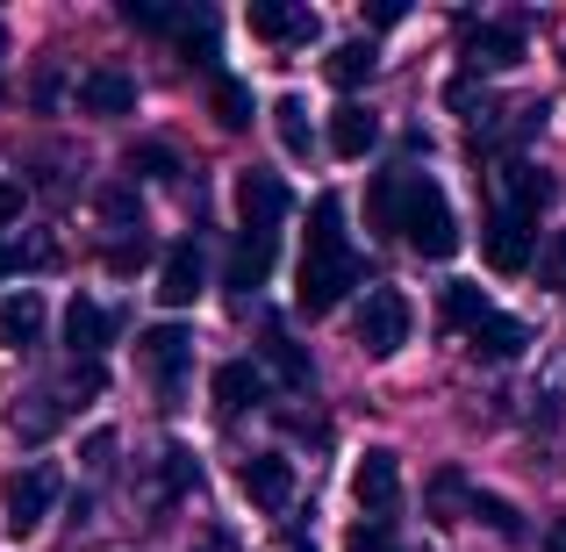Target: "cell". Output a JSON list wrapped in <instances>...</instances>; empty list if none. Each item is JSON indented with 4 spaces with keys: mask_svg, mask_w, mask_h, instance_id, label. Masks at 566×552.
Returning <instances> with one entry per match:
<instances>
[{
    "mask_svg": "<svg viewBox=\"0 0 566 552\" xmlns=\"http://www.w3.org/2000/svg\"><path fill=\"white\" fill-rule=\"evenodd\" d=\"M359 288V251L345 237V201L337 194H316L308 201V251L294 265V309L302 316H331L345 294Z\"/></svg>",
    "mask_w": 566,
    "mask_h": 552,
    "instance_id": "6da1fadb",
    "label": "cell"
},
{
    "mask_svg": "<svg viewBox=\"0 0 566 552\" xmlns=\"http://www.w3.org/2000/svg\"><path fill=\"white\" fill-rule=\"evenodd\" d=\"M395 237H409L416 259H452L459 251V216L444 201V187L430 173H401V216H395Z\"/></svg>",
    "mask_w": 566,
    "mask_h": 552,
    "instance_id": "7a4b0ae2",
    "label": "cell"
},
{
    "mask_svg": "<svg viewBox=\"0 0 566 552\" xmlns=\"http://www.w3.org/2000/svg\"><path fill=\"white\" fill-rule=\"evenodd\" d=\"M129 22L172 37L187 65H216V58H222V22L208 8H144V0H129Z\"/></svg>",
    "mask_w": 566,
    "mask_h": 552,
    "instance_id": "3957f363",
    "label": "cell"
},
{
    "mask_svg": "<svg viewBox=\"0 0 566 552\" xmlns=\"http://www.w3.org/2000/svg\"><path fill=\"white\" fill-rule=\"evenodd\" d=\"M359 345H366V360H395L401 345H409V331H416V309H409V294L401 288H374L359 302Z\"/></svg>",
    "mask_w": 566,
    "mask_h": 552,
    "instance_id": "277c9868",
    "label": "cell"
},
{
    "mask_svg": "<svg viewBox=\"0 0 566 552\" xmlns=\"http://www.w3.org/2000/svg\"><path fill=\"white\" fill-rule=\"evenodd\" d=\"M481 259L495 265V273H531L538 265V230H531V216H516V208H488L481 222Z\"/></svg>",
    "mask_w": 566,
    "mask_h": 552,
    "instance_id": "5b68a950",
    "label": "cell"
},
{
    "mask_svg": "<svg viewBox=\"0 0 566 552\" xmlns=\"http://www.w3.org/2000/svg\"><path fill=\"white\" fill-rule=\"evenodd\" d=\"M237 216H244L251 237H280V222L294 216V187L280 180V173H265V166L237 173Z\"/></svg>",
    "mask_w": 566,
    "mask_h": 552,
    "instance_id": "8992f818",
    "label": "cell"
},
{
    "mask_svg": "<svg viewBox=\"0 0 566 552\" xmlns=\"http://www.w3.org/2000/svg\"><path fill=\"white\" fill-rule=\"evenodd\" d=\"M51 510H57V473L51 467L8 473V531H14V539H36Z\"/></svg>",
    "mask_w": 566,
    "mask_h": 552,
    "instance_id": "52a82bcc",
    "label": "cell"
},
{
    "mask_svg": "<svg viewBox=\"0 0 566 552\" xmlns=\"http://www.w3.org/2000/svg\"><path fill=\"white\" fill-rule=\"evenodd\" d=\"M352 496H359V510H374V517L401 510V459L387 452V445H366V452H359V467H352Z\"/></svg>",
    "mask_w": 566,
    "mask_h": 552,
    "instance_id": "ba28073f",
    "label": "cell"
},
{
    "mask_svg": "<svg viewBox=\"0 0 566 552\" xmlns=\"http://www.w3.org/2000/svg\"><path fill=\"white\" fill-rule=\"evenodd\" d=\"M137 360H144V373H151L158 387H180L187 381V366H193V337H187V323H151V331L137 337Z\"/></svg>",
    "mask_w": 566,
    "mask_h": 552,
    "instance_id": "9c48e42d",
    "label": "cell"
},
{
    "mask_svg": "<svg viewBox=\"0 0 566 552\" xmlns=\"http://www.w3.org/2000/svg\"><path fill=\"white\" fill-rule=\"evenodd\" d=\"M251 37L259 43H280V51H302V43L323 37V22L294 0H251Z\"/></svg>",
    "mask_w": 566,
    "mask_h": 552,
    "instance_id": "30bf717a",
    "label": "cell"
},
{
    "mask_svg": "<svg viewBox=\"0 0 566 552\" xmlns=\"http://www.w3.org/2000/svg\"><path fill=\"white\" fill-rule=\"evenodd\" d=\"M201 288H208V259H201V244H172L166 259H158V302L166 309H187V302H201Z\"/></svg>",
    "mask_w": 566,
    "mask_h": 552,
    "instance_id": "8fae6325",
    "label": "cell"
},
{
    "mask_svg": "<svg viewBox=\"0 0 566 552\" xmlns=\"http://www.w3.org/2000/svg\"><path fill=\"white\" fill-rule=\"evenodd\" d=\"M208 395H216V416H251L265 402V373L251 360H222L216 381H208Z\"/></svg>",
    "mask_w": 566,
    "mask_h": 552,
    "instance_id": "7c38bea8",
    "label": "cell"
},
{
    "mask_svg": "<svg viewBox=\"0 0 566 552\" xmlns=\"http://www.w3.org/2000/svg\"><path fill=\"white\" fill-rule=\"evenodd\" d=\"M36 337H43V294L36 288L0 294V352H29Z\"/></svg>",
    "mask_w": 566,
    "mask_h": 552,
    "instance_id": "4fadbf2b",
    "label": "cell"
},
{
    "mask_svg": "<svg viewBox=\"0 0 566 552\" xmlns=\"http://www.w3.org/2000/svg\"><path fill=\"white\" fill-rule=\"evenodd\" d=\"M237 481H244V496L259 502V510H287V502H294V467L280 452L244 459V473H237Z\"/></svg>",
    "mask_w": 566,
    "mask_h": 552,
    "instance_id": "5bb4252c",
    "label": "cell"
},
{
    "mask_svg": "<svg viewBox=\"0 0 566 552\" xmlns=\"http://www.w3.org/2000/svg\"><path fill=\"white\" fill-rule=\"evenodd\" d=\"M108 337H115V309H101V302H86V294H72V302H65V345L80 352V360H94Z\"/></svg>",
    "mask_w": 566,
    "mask_h": 552,
    "instance_id": "9a60e30c",
    "label": "cell"
},
{
    "mask_svg": "<svg viewBox=\"0 0 566 552\" xmlns=\"http://www.w3.org/2000/svg\"><path fill=\"white\" fill-rule=\"evenodd\" d=\"M524 345H531V323L524 316H495V309H488V323L473 331V360H488V366L524 360Z\"/></svg>",
    "mask_w": 566,
    "mask_h": 552,
    "instance_id": "2e32d148",
    "label": "cell"
},
{
    "mask_svg": "<svg viewBox=\"0 0 566 552\" xmlns=\"http://www.w3.org/2000/svg\"><path fill=\"white\" fill-rule=\"evenodd\" d=\"M467 58H473L481 72L516 65V58H524V29H510V22H473V29H467Z\"/></svg>",
    "mask_w": 566,
    "mask_h": 552,
    "instance_id": "e0dca14e",
    "label": "cell"
},
{
    "mask_svg": "<svg viewBox=\"0 0 566 552\" xmlns=\"http://www.w3.org/2000/svg\"><path fill=\"white\" fill-rule=\"evenodd\" d=\"M137 108V80H129V72H86L80 80V115H129Z\"/></svg>",
    "mask_w": 566,
    "mask_h": 552,
    "instance_id": "ac0fdd59",
    "label": "cell"
},
{
    "mask_svg": "<svg viewBox=\"0 0 566 552\" xmlns=\"http://www.w3.org/2000/svg\"><path fill=\"white\" fill-rule=\"evenodd\" d=\"M273 237H237V251H230V265H222V280H230V294H251V288H265V273H273Z\"/></svg>",
    "mask_w": 566,
    "mask_h": 552,
    "instance_id": "d6986e66",
    "label": "cell"
},
{
    "mask_svg": "<svg viewBox=\"0 0 566 552\" xmlns=\"http://www.w3.org/2000/svg\"><path fill=\"white\" fill-rule=\"evenodd\" d=\"M380 144V115L374 108H337L331 115V152L337 158H366Z\"/></svg>",
    "mask_w": 566,
    "mask_h": 552,
    "instance_id": "ffe728a7",
    "label": "cell"
},
{
    "mask_svg": "<svg viewBox=\"0 0 566 552\" xmlns=\"http://www.w3.org/2000/svg\"><path fill=\"white\" fill-rule=\"evenodd\" d=\"M438 323H444V331H481V323H488V294L481 288H473V280H452V288H444L438 294Z\"/></svg>",
    "mask_w": 566,
    "mask_h": 552,
    "instance_id": "44dd1931",
    "label": "cell"
},
{
    "mask_svg": "<svg viewBox=\"0 0 566 552\" xmlns=\"http://www.w3.org/2000/svg\"><path fill=\"white\" fill-rule=\"evenodd\" d=\"M545 201H553V180H545L538 166H502V208H516V216H538Z\"/></svg>",
    "mask_w": 566,
    "mask_h": 552,
    "instance_id": "7402d4cb",
    "label": "cell"
},
{
    "mask_svg": "<svg viewBox=\"0 0 566 552\" xmlns=\"http://www.w3.org/2000/svg\"><path fill=\"white\" fill-rule=\"evenodd\" d=\"M259 345H265V366H280V381H287V387H308V373H316V366H308V352L294 345V337L280 331V323H265Z\"/></svg>",
    "mask_w": 566,
    "mask_h": 552,
    "instance_id": "603a6c76",
    "label": "cell"
},
{
    "mask_svg": "<svg viewBox=\"0 0 566 552\" xmlns=\"http://www.w3.org/2000/svg\"><path fill=\"white\" fill-rule=\"evenodd\" d=\"M273 123H280V144H287V158H308V152H316V129H308V101H302V94L280 101Z\"/></svg>",
    "mask_w": 566,
    "mask_h": 552,
    "instance_id": "cb8c5ba5",
    "label": "cell"
},
{
    "mask_svg": "<svg viewBox=\"0 0 566 552\" xmlns=\"http://www.w3.org/2000/svg\"><path fill=\"white\" fill-rule=\"evenodd\" d=\"M366 216H374L380 237H395V216H401V173H374V187H366Z\"/></svg>",
    "mask_w": 566,
    "mask_h": 552,
    "instance_id": "d4e9b609",
    "label": "cell"
},
{
    "mask_svg": "<svg viewBox=\"0 0 566 552\" xmlns=\"http://www.w3.org/2000/svg\"><path fill=\"white\" fill-rule=\"evenodd\" d=\"M323 72H331L337 86H359V80H374V43H337V51L323 58Z\"/></svg>",
    "mask_w": 566,
    "mask_h": 552,
    "instance_id": "484cf974",
    "label": "cell"
},
{
    "mask_svg": "<svg viewBox=\"0 0 566 552\" xmlns=\"http://www.w3.org/2000/svg\"><path fill=\"white\" fill-rule=\"evenodd\" d=\"M467 502H473V496H467V481H459L452 467H444V473H430V524H452V517L467 510Z\"/></svg>",
    "mask_w": 566,
    "mask_h": 552,
    "instance_id": "4316f807",
    "label": "cell"
},
{
    "mask_svg": "<svg viewBox=\"0 0 566 552\" xmlns=\"http://www.w3.org/2000/svg\"><path fill=\"white\" fill-rule=\"evenodd\" d=\"M208 108H216V123H222V129H244V123H251V94H244L237 80H216Z\"/></svg>",
    "mask_w": 566,
    "mask_h": 552,
    "instance_id": "83f0119b",
    "label": "cell"
},
{
    "mask_svg": "<svg viewBox=\"0 0 566 552\" xmlns=\"http://www.w3.org/2000/svg\"><path fill=\"white\" fill-rule=\"evenodd\" d=\"M129 173L137 180H172L180 158H172V144H129Z\"/></svg>",
    "mask_w": 566,
    "mask_h": 552,
    "instance_id": "f1b7e54d",
    "label": "cell"
},
{
    "mask_svg": "<svg viewBox=\"0 0 566 552\" xmlns=\"http://www.w3.org/2000/svg\"><path fill=\"white\" fill-rule=\"evenodd\" d=\"M467 510L481 517L488 531H502V539H524V517H516V502H502V496H473Z\"/></svg>",
    "mask_w": 566,
    "mask_h": 552,
    "instance_id": "f546056e",
    "label": "cell"
},
{
    "mask_svg": "<svg viewBox=\"0 0 566 552\" xmlns=\"http://www.w3.org/2000/svg\"><path fill=\"white\" fill-rule=\"evenodd\" d=\"M72 409H80V402H65V395H29V409H22V416H14V424H22V430H29V438H36V430H43V424H51V430H57V424H65V416H72Z\"/></svg>",
    "mask_w": 566,
    "mask_h": 552,
    "instance_id": "4dcf8cb0",
    "label": "cell"
},
{
    "mask_svg": "<svg viewBox=\"0 0 566 552\" xmlns=\"http://www.w3.org/2000/svg\"><path fill=\"white\" fill-rule=\"evenodd\" d=\"M538 288L545 294H566V230H553V244L538 251Z\"/></svg>",
    "mask_w": 566,
    "mask_h": 552,
    "instance_id": "1f68e13d",
    "label": "cell"
},
{
    "mask_svg": "<svg viewBox=\"0 0 566 552\" xmlns=\"http://www.w3.org/2000/svg\"><path fill=\"white\" fill-rule=\"evenodd\" d=\"M187 488H193V459L166 452V459H158V496H187Z\"/></svg>",
    "mask_w": 566,
    "mask_h": 552,
    "instance_id": "d6a6232c",
    "label": "cell"
},
{
    "mask_svg": "<svg viewBox=\"0 0 566 552\" xmlns=\"http://www.w3.org/2000/svg\"><path fill=\"white\" fill-rule=\"evenodd\" d=\"M144 265H151V244H144V237H137V230H129V237H123V244H115V251H108V273H144Z\"/></svg>",
    "mask_w": 566,
    "mask_h": 552,
    "instance_id": "836d02e7",
    "label": "cell"
},
{
    "mask_svg": "<svg viewBox=\"0 0 566 552\" xmlns=\"http://www.w3.org/2000/svg\"><path fill=\"white\" fill-rule=\"evenodd\" d=\"M80 459H86V467H108V459H115V430H86V445H80Z\"/></svg>",
    "mask_w": 566,
    "mask_h": 552,
    "instance_id": "e575fe53",
    "label": "cell"
},
{
    "mask_svg": "<svg viewBox=\"0 0 566 552\" xmlns=\"http://www.w3.org/2000/svg\"><path fill=\"white\" fill-rule=\"evenodd\" d=\"M401 14H409V0H366V22L374 29H395Z\"/></svg>",
    "mask_w": 566,
    "mask_h": 552,
    "instance_id": "d590c367",
    "label": "cell"
},
{
    "mask_svg": "<svg viewBox=\"0 0 566 552\" xmlns=\"http://www.w3.org/2000/svg\"><path fill=\"white\" fill-rule=\"evenodd\" d=\"M22 208H29V194L14 187V180H0V230H8V222H22Z\"/></svg>",
    "mask_w": 566,
    "mask_h": 552,
    "instance_id": "8d00e7d4",
    "label": "cell"
},
{
    "mask_svg": "<svg viewBox=\"0 0 566 552\" xmlns=\"http://www.w3.org/2000/svg\"><path fill=\"white\" fill-rule=\"evenodd\" d=\"M101 216H115V222H137V201H129V194L115 187V194H101Z\"/></svg>",
    "mask_w": 566,
    "mask_h": 552,
    "instance_id": "74e56055",
    "label": "cell"
},
{
    "mask_svg": "<svg viewBox=\"0 0 566 552\" xmlns=\"http://www.w3.org/2000/svg\"><path fill=\"white\" fill-rule=\"evenodd\" d=\"M345 552H395V545H387L374 524H359V531H352V539H345Z\"/></svg>",
    "mask_w": 566,
    "mask_h": 552,
    "instance_id": "f35d334b",
    "label": "cell"
},
{
    "mask_svg": "<svg viewBox=\"0 0 566 552\" xmlns=\"http://www.w3.org/2000/svg\"><path fill=\"white\" fill-rule=\"evenodd\" d=\"M545 552H566V517H559L553 531H545Z\"/></svg>",
    "mask_w": 566,
    "mask_h": 552,
    "instance_id": "ab89813d",
    "label": "cell"
},
{
    "mask_svg": "<svg viewBox=\"0 0 566 552\" xmlns=\"http://www.w3.org/2000/svg\"><path fill=\"white\" fill-rule=\"evenodd\" d=\"M193 552H237L230 539H208V545H193Z\"/></svg>",
    "mask_w": 566,
    "mask_h": 552,
    "instance_id": "60d3db41",
    "label": "cell"
},
{
    "mask_svg": "<svg viewBox=\"0 0 566 552\" xmlns=\"http://www.w3.org/2000/svg\"><path fill=\"white\" fill-rule=\"evenodd\" d=\"M0 65H8V29H0Z\"/></svg>",
    "mask_w": 566,
    "mask_h": 552,
    "instance_id": "b9f144b4",
    "label": "cell"
}]
</instances>
